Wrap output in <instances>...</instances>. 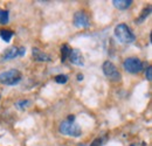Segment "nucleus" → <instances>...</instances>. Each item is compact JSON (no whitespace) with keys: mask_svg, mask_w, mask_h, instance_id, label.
<instances>
[{"mask_svg":"<svg viewBox=\"0 0 152 146\" xmlns=\"http://www.w3.org/2000/svg\"><path fill=\"white\" fill-rule=\"evenodd\" d=\"M12 36H13V32L12 31H8V29H1L0 31V37L5 42H10Z\"/></svg>","mask_w":152,"mask_h":146,"instance_id":"9b49d317","label":"nucleus"},{"mask_svg":"<svg viewBox=\"0 0 152 146\" xmlns=\"http://www.w3.org/2000/svg\"><path fill=\"white\" fill-rule=\"evenodd\" d=\"M17 105L20 109H25V108H27V105H29V101H27V99L26 101H19Z\"/></svg>","mask_w":152,"mask_h":146,"instance_id":"dca6fc26","label":"nucleus"},{"mask_svg":"<svg viewBox=\"0 0 152 146\" xmlns=\"http://www.w3.org/2000/svg\"><path fill=\"white\" fill-rule=\"evenodd\" d=\"M123 68L130 74H138L143 70L144 63L138 57H128L123 62Z\"/></svg>","mask_w":152,"mask_h":146,"instance_id":"7ed1b4c3","label":"nucleus"},{"mask_svg":"<svg viewBox=\"0 0 152 146\" xmlns=\"http://www.w3.org/2000/svg\"><path fill=\"white\" fill-rule=\"evenodd\" d=\"M146 78H148V81H151L152 80V68L151 67H149V68L146 69Z\"/></svg>","mask_w":152,"mask_h":146,"instance_id":"f3484780","label":"nucleus"},{"mask_svg":"<svg viewBox=\"0 0 152 146\" xmlns=\"http://www.w3.org/2000/svg\"><path fill=\"white\" fill-rule=\"evenodd\" d=\"M73 21H74V25L78 28H86L90 26L89 18L84 12H76Z\"/></svg>","mask_w":152,"mask_h":146,"instance_id":"423d86ee","label":"nucleus"},{"mask_svg":"<svg viewBox=\"0 0 152 146\" xmlns=\"http://www.w3.org/2000/svg\"><path fill=\"white\" fill-rule=\"evenodd\" d=\"M68 58L75 66H83L84 64V57H83L82 53L78 49H72L70 53H69Z\"/></svg>","mask_w":152,"mask_h":146,"instance_id":"0eeeda50","label":"nucleus"},{"mask_svg":"<svg viewBox=\"0 0 152 146\" xmlns=\"http://www.w3.org/2000/svg\"><path fill=\"white\" fill-rule=\"evenodd\" d=\"M10 20V13L8 11H0V25H6L8 23Z\"/></svg>","mask_w":152,"mask_h":146,"instance_id":"4468645a","label":"nucleus"},{"mask_svg":"<svg viewBox=\"0 0 152 146\" xmlns=\"http://www.w3.org/2000/svg\"><path fill=\"white\" fill-rule=\"evenodd\" d=\"M77 80H78V81H82V80H83V75H82V74H78V75H77Z\"/></svg>","mask_w":152,"mask_h":146,"instance_id":"412c9836","label":"nucleus"},{"mask_svg":"<svg viewBox=\"0 0 152 146\" xmlns=\"http://www.w3.org/2000/svg\"><path fill=\"white\" fill-rule=\"evenodd\" d=\"M150 13H151V7H150V6H149V7H146V8H144V9H143V12H142V14H140V17L136 20V23H142L145 19L150 15Z\"/></svg>","mask_w":152,"mask_h":146,"instance_id":"ddd939ff","label":"nucleus"},{"mask_svg":"<svg viewBox=\"0 0 152 146\" xmlns=\"http://www.w3.org/2000/svg\"><path fill=\"white\" fill-rule=\"evenodd\" d=\"M25 54H26V49H25V47H20L19 48V56H23Z\"/></svg>","mask_w":152,"mask_h":146,"instance_id":"6ab92c4d","label":"nucleus"},{"mask_svg":"<svg viewBox=\"0 0 152 146\" xmlns=\"http://www.w3.org/2000/svg\"><path fill=\"white\" fill-rule=\"evenodd\" d=\"M60 132L64 136H70V137H80L82 134L81 128L74 122H68V120H64L61 123Z\"/></svg>","mask_w":152,"mask_h":146,"instance_id":"20e7f679","label":"nucleus"},{"mask_svg":"<svg viewBox=\"0 0 152 146\" xmlns=\"http://www.w3.org/2000/svg\"><path fill=\"white\" fill-rule=\"evenodd\" d=\"M54 80H55V82L58 83V84H64V83H67V81H68V76L67 75H57L54 77Z\"/></svg>","mask_w":152,"mask_h":146,"instance_id":"2eb2a0df","label":"nucleus"},{"mask_svg":"<svg viewBox=\"0 0 152 146\" xmlns=\"http://www.w3.org/2000/svg\"><path fill=\"white\" fill-rule=\"evenodd\" d=\"M115 36L118 39V41L125 45H130L136 40L132 29L125 23H119L115 27Z\"/></svg>","mask_w":152,"mask_h":146,"instance_id":"f257e3e1","label":"nucleus"},{"mask_svg":"<svg viewBox=\"0 0 152 146\" xmlns=\"http://www.w3.org/2000/svg\"><path fill=\"white\" fill-rule=\"evenodd\" d=\"M32 55H33L34 60L38 61V62H49L50 61V56L46 54L45 52L40 50L39 48H33L32 49Z\"/></svg>","mask_w":152,"mask_h":146,"instance_id":"6e6552de","label":"nucleus"},{"mask_svg":"<svg viewBox=\"0 0 152 146\" xmlns=\"http://www.w3.org/2000/svg\"><path fill=\"white\" fill-rule=\"evenodd\" d=\"M21 73L17 69H10L0 74V83L4 85H15L21 81Z\"/></svg>","mask_w":152,"mask_h":146,"instance_id":"f03ea898","label":"nucleus"},{"mask_svg":"<svg viewBox=\"0 0 152 146\" xmlns=\"http://www.w3.org/2000/svg\"><path fill=\"white\" fill-rule=\"evenodd\" d=\"M102 69H103L104 75H105L110 81H113V82H119V81H121L122 75L118 72V69L116 68V66H115L113 62L105 61V62L103 63V66H102Z\"/></svg>","mask_w":152,"mask_h":146,"instance_id":"39448f33","label":"nucleus"},{"mask_svg":"<svg viewBox=\"0 0 152 146\" xmlns=\"http://www.w3.org/2000/svg\"><path fill=\"white\" fill-rule=\"evenodd\" d=\"M17 56H19V48L15 47V46H12V47L7 48V49L2 53V60L7 61V60L15 58Z\"/></svg>","mask_w":152,"mask_h":146,"instance_id":"1a4fd4ad","label":"nucleus"},{"mask_svg":"<svg viewBox=\"0 0 152 146\" xmlns=\"http://www.w3.org/2000/svg\"><path fill=\"white\" fill-rule=\"evenodd\" d=\"M101 144H102V139L97 138V139H95V140L93 142V144L90 146H101Z\"/></svg>","mask_w":152,"mask_h":146,"instance_id":"a211bd4d","label":"nucleus"},{"mask_svg":"<svg viewBox=\"0 0 152 146\" xmlns=\"http://www.w3.org/2000/svg\"><path fill=\"white\" fill-rule=\"evenodd\" d=\"M113 4L116 8L124 11V9H128L132 5V0H114Z\"/></svg>","mask_w":152,"mask_h":146,"instance_id":"9d476101","label":"nucleus"},{"mask_svg":"<svg viewBox=\"0 0 152 146\" xmlns=\"http://www.w3.org/2000/svg\"><path fill=\"white\" fill-rule=\"evenodd\" d=\"M70 50H72V49L69 48L68 45H63V46L61 47V62H64V61L68 58Z\"/></svg>","mask_w":152,"mask_h":146,"instance_id":"f8f14e48","label":"nucleus"},{"mask_svg":"<svg viewBox=\"0 0 152 146\" xmlns=\"http://www.w3.org/2000/svg\"><path fill=\"white\" fill-rule=\"evenodd\" d=\"M67 120H68V122H74V120H75V116H74V115H69Z\"/></svg>","mask_w":152,"mask_h":146,"instance_id":"aec40b11","label":"nucleus"}]
</instances>
